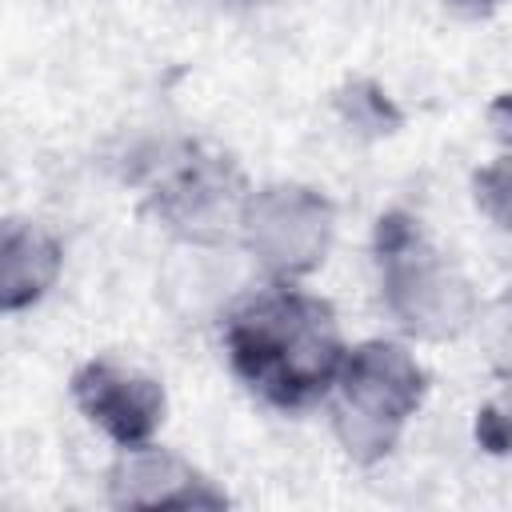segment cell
I'll return each mask as SVG.
<instances>
[{
	"label": "cell",
	"instance_id": "6da1fadb",
	"mask_svg": "<svg viewBox=\"0 0 512 512\" xmlns=\"http://www.w3.org/2000/svg\"><path fill=\"white\" fill-rule=\"evenodd\" d=\"M228 372L268 408L296 416L324 404L348 336L328 296L304 284L256 280L220 308Z\"/></svg>",
	"mask_w": 512,
	"mask_h": 512
},
{
	"label": "cell",
	"instance_id": "7a4b0ae2",
	"mask_svg": "<svg viewBox=\"0 0 512 512\" xmlns=\"http://www.w3.org/2000/svg\"><path fill=\"white\" fill-rule=\"evenodd\" d=\"M372 272L384 316L408 344H452L480 320V292L428 224L392 204L372 220Z\"/></svg>",
	"mask_w": 512,
	"mask_h": 512
},
{
	"label": "cell",
	"instance_id": "3957f363",
	"mask_svg": "<svg viewBox=\"0 0 512 512\" xmlns=\"http://www.w3.org/2000/svg\"><path fill=\"white\" fill-rule=\"evenodd\" d=\"M128 180L140 184V212L176 248H236L252 180L224 148L176 136L132 152Z\"/></svg>",
	"mask_w": 512,
	"mask_h": 512
},
{
	"label": "cell",
	"instance_id": "277c9868",
	"mask_svg": "<svg viewBox=\"0 0 512 512\" xmlns=\"http://www.w3.org/2000/svg\"><path fill=\"white\" fill-rule=\"evenodd\" d=\"M432 376L404 336H368L344 348L324 416L336 448L356 468L384 464L428 400Z\"/></svg>",
	"mask_w": 512,
	"mask_h": 512
},
{
	"label": "cell",
	"instance_id": "5b68a950",
	"mask_svg": "<svg viewBox=\"0 0 512 512\" xmlns=\"http://www.w3.org/2000/svg\"><path fill=\"white\" fill-rule=\"evenodd\" d=\"M336 224H340V208L316 184L304 180L252 184L236 228V252L252 264L256 280L304 284L328 264L336 248Z\"/></svg>",
	"mask_w": 512,
	"mask_h": 512
},
{
	"label": "cell",
	"instance_id": "8992f818",
	"mask_svg": "<svg viewBox=\"0 0 512 512\" xmlns=\"http://www.w3.org/2000/svg\"><path fill=\"white\" fill-rule=\"evenodd\" d=\"M68 400L112 448L156 440L168 420V388L124 356H88L68 376Z\"/></svg>",
	"mask_w": 512,
	"mask_h": 512
},
{
	"label": "cell",
	"instance_id": "52a82bcc",
	"mask_svg": "<svg viewBox=\"0 0 512 512\" xmlns=\"http://www.w3.org/2000/svg\"><path fill=\"white\" fill-rule=\"evenodd\" d=\"M104 500L124 512H208L232 504V496L196 460L160 440L116 448L104 468Z\"/></svg>",
	"mask_w": 512,
	"mask_h": 512
},
{
	"label": "cell",
	"instance_id": "ba28073f",
	"mask_svg": "<svg viewBox=\"0 0 512 512\" xmlns=\"http://www.w3.org/2000/svg\"><path fill=\"white\" fill-rule=\"evenodd\" d=\"M64 276V240L32 216H0V316L48 300Z\"/></svg>",
	"mask_w": 512,
	"mask_h": 512
},
{
	"label": "cell",
	"instance_id": "9c48e42d",
	"mask_svg": "<svg viewBox=\"0 0 512 512\" xmlns=\"http://www.w3.org/2000/svg\"><path fill=\"white\" fill-rule=\"evenodd\" d=\"M332 112L348 136L368 140V144L388 140L404 128V108L376 76H348L332 92Z\"/></svg>",
	"mask_w": 512,
	"mask_h": 512
},
{
	"label": "cell",
	"instance_id": "30bf717a",
	"mask_svg": "<svg viewBox=\"0 0 512 512\" xmlns=\"http://www.w3.org/2000/svg\"><path fill=\"white\" fill-rule=\"evenodd\" d=\"M472 204H476V212L492 228H500V232L508 228V212H512V160H508L504 148L472 172Z\"/></svg>",
	"mask_w": 512,
	"mask_h": 512
},
{
	"label": "cell",
	"instance_id": "8fae6325",
	"mask_svg": "<svg viewBox=\"0 0 512 512\" xmlns=\"http://www.w3.org/2000/svg\"><path fill=\"white\" fill-rule=\"evenodd\" d=\"M472 436L488 456H504L508 452V408H504V400H488V404L476 408Z\"/></svg>",
	"mask_w": 512,
	"mask_h": 512
},
{
	"label": "cell",
	"instance_id": "7c38bea8",
	"mask_svg": "<svg viewBox=\"0 0 512 512\" xmlns=\"http://www.w3.org/2000/svg\"><path fill=\"white\" fill-rule=\"evenodd\" d=\"M448 12H456V16H468V20H480V16H492V12H500L508 0H440Z\"/></svg>",
	"mask_w": 512,
	"mask_h": 512
},
{
	"label": "cell",
	"instance_id": "4fadbf2b",
	"mask_svg": "<svg viewBox=\"0 0 512 512\" xmlns=\"http://www.w3.org/2000/svg\"><path fill=\"white\" fill-rule=\"evenodd\" d=\"M236 4H248L252 8V4H280V0H236Z\"/></svg>",
	"mask_w": 512,
	"mask_h": 512
}]
</instances>
